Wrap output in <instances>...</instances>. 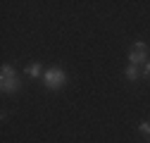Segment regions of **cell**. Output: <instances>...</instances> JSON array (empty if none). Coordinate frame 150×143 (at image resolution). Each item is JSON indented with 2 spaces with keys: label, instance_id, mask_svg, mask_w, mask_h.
I'll list each match as a JSON object with an SVG mask.
<instances>
[{
  "label": "cell",
  "instance_id": "52a82bcc",
  "mask_svg": "<svg viewBox=\"0 0 150 143\" xmlns=\"http://www.w3.org/2000/svg\"><path fill=\"white\" fill-rule=\"evenodd\" d=\"M143 76H145V79H150V60H148V62H145V67H143Z\"/></svg>",
  "mask_w": 150,
  "mask_h": 143
},
{
  "label": "cell",
  "instance_id": "277c9868",
  "mask_svg": "<svg viewBox=\"0 0 150 143\" xmlns=\"http://www.w3.org/2000/svg\"><path fill=\"white\" fill-rule=\"evenodd\" d=\"M43 74H45V72L41 69V64H36V62L26 67V76H31V79H38V76H43Z\"/></svg>",
  "mask_w": 150,
  "mask_h": 143
},
{
  "label": "cell",
  "instance_id": "6da1fadb",
  "mask_svg": "<svg viewBox=\"0 0 150 143\" xmlns=\"http://www.w3.org/2000/svg\"><path fill=\"white\" fill-rule=\"evenodd\" d=\"M0 88H3V93H17L22 88L19 76H17V72H14L12 64H3L0 67Z\"/></svg>",
  "mask_w": 150,
  "mask_h": 143
},
{
  "label": "cell",
  "instance_id": "7a4b0ae2",
  "mask_svg": "<svg viewBox=\"0 0 150 143\" xmlns=\"http://www.w3.org/2000/svg\"><path fill=\"white\" fill-rule=\"evenodd\" d=\"M43 84H45V88H50V91H60V88L67 84L64 69H62V67H50V69H45Z\"/></svg>",
  "mask_w": 150,
  "mask_h": 143
},
{
  "label": "cell",
  "instance_id": "5b68a950",
  "mask_svg": "<svg viewBox=\"0 0 150 143\" xmlns=\"http://www.w3.org/2000/svg\"><path fill=\"white\" fill-rule=\"evenodd\" d=\"M124 76H126V79H129V81H136V79H138V76H141V69H138V67H136V64H129V67H126V69H124Z\"/></svg>",
  "mask_w": 150,
  "mask_h": 143
},
{
  "label": "cell",
  "instance_id": "3957f363",
  "mask_svg": "<svg viewBox=\"0 0 150 143\" xmlns=\"http://www.w3.org/2000/svg\"><path fill=\"white\" fill-rule=\"evenodd\" d=\"M143 62H148V45L143 43V41H136L134 43V48L129 50V64H143Z\"/></svg>",
  "mask_w": 150,
  "mask_h": 143
},
{
  "label": "cell",
  "instance_id": "8992f818",
  "mask_svg": "<svg viewBox=\"0 0 150 143\" xmlns=\"http://www.w3.org/2000/svg\"><path fill=\"white\" fill-rule=\"evenodd\" d=\"M138 131L145 134V136H150V122H141V124H138Z\"/></svg>",
  "mask_w": 150,
  "mask_h": 143
},
{
  "label": "cell",
  "instance_id": "ba28073f",
  "mask_svg": "<svg viewBox=\"0 0 150 143\" xmlns=\"http://www.w3.org/2000/svg\"><path fill=\"white\" fill-rule=\"evenodd\" d=\"M148 143H150V136H148Z\"/></svg>",
  "mask_w": 150,
  "mask_h": 143
}]
</instances>
